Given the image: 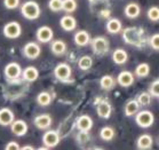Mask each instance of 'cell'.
Segmentation results:
<instances>
[{
    "label": "cell",
    "mask_w": 159,
    "mask_h": 150,
    "mask_svg": "<svg viewBox=\"0 0 159 150\" xmlns=\"http://www.w3.org/2000/svg\"><path fill=\"white\" fill-rule=\"evenodd\" d=\"M43 142L46 148H54L60 142V135L56 131H47L43 135Z\"/></svg>",
    "instance_id": "obj_10"
},
{
    "label": "cell",
    "mask_w": 159,
    "mask_h": 150,
    "mask_svg": "<svg viewBox=\"0 0 159 150\" xmlns=\"http://www.w3.org/2000/svg\"><path fill=\"white\" fill-rule=\"evenodd\" d=\"M23 54L25 56L26 59L29 60H34L37 59L40 55V47L39 45L36 44V43H28V44L23 47Z\"/></svg>",
    "instance_id": "obj_8"
},
{
    "label": "cell",
    "mask_w": 159,
    "mask_h": 150,
    "mask_svg": "<svg viewBox=\"0 0 159 150\" xmlns=\"http://www.w3.org/2000/svg\"><path fill=\"white\" fill-rule=\"evenodd\" d=\"M60 25L64 31H73L77 26L76 18L71 16V15H65L61 18L60 21Z\"/></svg>",
    "instance_id": "obj_14"
},
{
    "label": "cell",
    "mask_w": 159,
    "mask_h": 150,
    "mask_svg": "<svg viewBox=\"0 0 159 150\" xmlns=\"http://www.w3.org/2000/svg\"><path fill=\"white\" fill-rule=\"evenodd\" d=\"M93 66V59L88 56V55H85V56H81L78 61V66H79L81 70H88L92 68Z\"/></svg>",
    "instance_id": "obj_28"
},
{
    "label": "cell",
    "mask_w": 159,
    "mask_h": 150,
    "mask_svg": "<svg viewBox=\"0 0 159 150\" xmlns=\"http://www.w3.org/2000/svg\"><path fill=\"white\" fill-rule=\"evenodd\" d=\"M100 84H101V87L103 88V89H107V91H108V89H112V88L115 87V79H113L112 76L107 75V76H103V77L101 78Z\"/></svg>",
    "instance_id": "obj_27"
},
{
    "label": "cell",
    "mask_w": 159,
    "mask_h": 150,
    "mask_svg": "<svg viewBox=\"0 0 159 150\" xmlns=\"http://www.w3.org/2000/svg\"><path fill=\"white\" fill-rule=\"evenodd\" d=\"M6 149L7 150H18V149H21V147H20V144H18L17 142L11 141V142L6 146Z\"/></svg>",
    "instance_id": "obj_39"
},
{
    "label": "cell",
    "mask_w": 159,
    "mask_h": 150,
    "mask_svg": "<svg viewBox=\"0 0 159 150\" xmlns=\"http://www.w3.org/2000/svg\"><path fill=\"white\" fill-rule=\"evenodd\" d=\"M22 76H23V79L25 81L32 83V81L38 79L39 72H38L37 68H34V66H26L25 69H24V71L22 72Z\"/></svg>",
    "instance_id": "obj_20"
},
{
    "label": "cell",
    "mask_w": 159,
    "mask_h": 150,
    "mask_svg": "<svg viewBox=\"0 0 159 150\" xmlns=\"http://www.w3.org/2000/svg\"><path fill=\"white\" fill-rule=\"evenodd\" d=\"M107 30H108V32L112 33V34H116V33L120 32V30H121V22L118 18H110L107 22Z\"/></svg>",
    "instance_id": "obj_24"
},
{
    "label": "cell",
    "mask_w": 159,
    "mask_h": 150,
    "mask_svg": "<svg viewBox=\"0 0 159 150\" xmlns=\"http://www.w3.org/2000/svg\"><path fill=\"white\" fill-rule=\"evenodd\" d=\"M48 7L52 11H63V0H49Z\"/></svg>",
    "instance_id": "obj_33"
},
{
    "label": "cell",
    "mask_w": 159,
    "mask_h": 150,
    "mask_svg": "<svg viewBox=\"0 0 159 150\" xmlns=\"http://www.w3.org/2000/svg\"><path fill=\"white\" fill-rule=\"evenodd\" d=\"M112 60H113V62L116 63V64L121 66V64H125L127 62L128 54L123 48H117L116 51H113V53H112Z\"/></svg>",
    "instance_id": "obj_19"
},
{
    "label": "cell",
    "mask_w": 159,
    "mask_h": 150,
    "mask_svg": "<svg viewBox=\"0 0 159 150\" xmlns=\"http://www.w3.org/2000/svg\"><path fill=\"white\" fill-rule=\"evenodd\" d=\"M75 43H76L77 46H79V47H84V46H86L90 43V36L89 33L87 32V31H78L76 32L75 34Z\"/></svg>",
    "instance_id": "obj_17"
},
{
    "label": "cell",
    "mask_w": 159,
    "mask_h": 150,
    "mask_svg": "<svg viewBox=\"0 0 159 150\" xmlns=\"http://www.w3.org/2000/svg\"><path fill=\"white\" fill-rule=\"evenodd\" d=\"M77 139H78L79 142L85 143L89 140V135H88V133L87 132H83V131H80V133L78 134V136H77Z\"/></svg>",
    "instance_id": "obj_38"
},
{
    "label": "cell",
    "mask_w": 159,
    "mask_h": 150,
    "mask_svg": "<svg viewBox=\"0 0 159 150\" xmlns=\"http://www.w3.org/2000/svg\"><path fill=\"white\" fill-rule=\"evenodd\" d=\"M152 138L149 134H142L138 139V148L139 149H150L152 147Z\"/></svg>",
    "instance_id": "obj_25"
},
{
    "label": "cell",
    "mask_w": 159,
    "mask_h": 150,
    "mask_svg": "<svg viewBox=\"0 0 159 150\" xmlns=\"http://www.w3.org/2000/svg\"><path fill=\"white\" fill-rule=\"evenodd\" d=\"M21 149H33L31 146H25V147H23V148H21Z\"/></svg>",
    "instance_id": "obj_40"
},
{
    "label": "cell",
    "mask_w": 159,
    "mask_h": 150,
    "mask_svg": "<svg viewBox=\"0 0 159 150\" xmlns=\"http://www.w3.org/2000/svg\"><path fill=\"white\" fill-rule=\"evenodd\" d=\"M21 13L26 20H37L40 16V7L36 1H26L21 6Z\"/></svg>",
    "instance_id": "obj_2"
},
{
    "label": "cell",
    "mask_w": 159,
    "mask_h": 150,
    "mask_svg": "<svg viewBox=\"0 0 159 150\" xmlns=\"http://www.w3.org/2000/svg\"><path fill=\"white\" fill-rule=\"evenodd\" d=\"M149 92L152 96H156V98H159V79L155 80L150 85V88H149Z\"/></svg>",
    "instance_id": "obj_35"
},
{
    "label": "cell",
    "mask_w": 159,
    "mask_h": 150,
    "mask_svg": "<svg viewBox=\"0 0 159 150\" xmlns=\"http://www.w3.org/2000/svg\"><path fill=\"white\" fill-rule=\"evenodd\" d=\"M123 39L125 43L128 45H133V46H142L144 43L143 39V30L140 28H126L123 31Z\"/></svg>",
    "instance_id": "obj_1"
},
{
    "label": "cell",
    "mask_w": 159,
    "mask_h": 150,
    "mask_svg": "<svg viewBox=\"0 0 159 150\" xmlns=\"http://www.w3.org/2000/svg\"><path fill=\"white\" fill-rule=\"evenodd\" d=\"M4 5L7 9H15L20 6V0H4Z\"/></svg>",
    "instance_id": "obj_37"
},
{
    "label": "cell",
    "mask_w": 159,
    "mask_h": 150,
    "mask_svg": "<svg viewBox=\"0 0 159 150\" xmlns=\"http://www.w3.org/2000/svg\"><path fill=\"white\" fill-rule=\"evenodd\" d=\"M92 49L96 55H105L109 51V41L104 37H95L90 41Z\"/></svg>",
    "instance_id": "obj_3"
},
{
    "label": "cell",
    "mask_w": 159,
    "mask_h": 150,
    "mask_svg": "<svg viewBox=\"0 0 159 150\" xmlns=\"http://www.w3.org/2000/svg\"><path fill=\"white\" fill-rule=\"evenodd\" d=\"M135 120L138 123V125L140 127L147 128L150 127L153 121H155V116L151 111H148V110H143V111H140L136 114V117H135Z\"/></svg>",
    "instance_id": "obj_5"
},
{
    "label": "cell",
    "mask_w": 159,
    "mask_h": 150,
    "mask_svg": "<svg viewBox=\"0 0 159 150\" xmlns=\"http://www.w3.org/2000/svg\"><path fill=\"white\" fill-rule=\"evenodd\" d=\"M141 13V9H140V6L135 2H130L125 7V15H126L128 18H136Z\"/></svg>",
    "instance_id": "obj_22"
},
{
    "label": "cell",
    "mask_w": 159,
    "mask_h": 150,
    "mask_svg": "<svg viewBox=\"0 0 159 150\" xmlns=\"http://www.w3.org/2000/svg\"><path fill=\"white\" fill-rule=\"evenodd\" d=\"M149 44L153 49L156 51H159V33H156L149 39Z\"/></svg>",
    "instance_id": "obj_36"
},
{
    "label": "cell",
    "mask_w": 159,
    "mask_h": 150,
    "mask_svg": "<svg viewBox=\"0 0 159 150\" xmlns=\"http://www.w3.org/2000/svg\"><path fill=\"white\" fill-rule=\"evenodd\" d=\"M11 133L14 135L23 136L25 135L26 132H28V124L24 120H22V119L14 120L11 124Z\"/></svg>",
    "instance_id": "obj_11"
},
{
    "label": "cell",
    "mask_w": 159,
    "mask_h": 150,
    "mask_svg": "<svg viewBox=\"0 0 159 150\" xmlns=\"http://www.w3.org/2000/svg\"><path fill=\"white\" fill-rule=\"evenodd\" d=\"M14 120V114L11 109H8V108H1L0 109V125L8 126Z\"/></svg>",
    "instance_id": "obj_15"
},
{
    "label": "cell",
    "mask_w": 159,
    "mask_h": 150,
    "mask_svg": "<svg viewBox=\"0 0 159 150\" xmlns=\"http://www.w3.org/2000/svg\"><path fill=\"white\" fill-rule=\"evenodd\" d=\"M88 1H90V2L93 4V2H98V1H100V0H88Z\"/></svg>",
    "instance_id": "obj_41"
},
{
    "label": "cell",
    "mask_w": 159,
    "mask_h": 150,
    "mask_svg": "<svg viewBox=\"0 0 159 150\" xmlns=\"http://www.w3.org/2000/svg\"><path fill=\"white\" fill-rule=\"evenodd\" d=\"M51 49L54 55L61 56L66 52V45L63 40H54L51 45Z\"/></svg>",
    "instance_id": "obj_21"
},
{
    "label": "cell",
    "mask_w": 159,
    "mask_h": 150,
    "mask_svg": "<svg viewBox=\"0 0 159 150\" xmlns=\"http://www.w3.org/2000/svg\"><path fill=\"white\" fill-rule=\"evenodd\" d=\"M100 136H101L102 140H104V141H110V140L113 139V136H115V131H113V128L110 127V126H105L103 127L100 131Z\"/></svg>",
    "instance_id": "obj_29"
},
{
    "label": "cell",
    "mask_w": 159,
    "mask_h": 150,
    "mask_svg": "<svg viewBox=\"0 0 159 150\" xmlns=\"http://www.w3.org/2000/svg\"><path fill=\"white\" fill-rule=\"evenodd\" d=\"M37 102L41 107H47L52 102V95L48 92H41L37 96Z\"/></svg>",
    "instance_id": "obj_26"
},
{
    "label": "cell",
    "mask_w": 159,
    "mask_h": 150,
    "mask_svg": "<svg viewBox=\"0 0 159 150\" xmlns=\"http://www.w3.org/2000/svg\"><path fill=\"white\" fill-rule=\"evenodd\" d=\"M5 77L7 78L9 81H16L18 78L21 77L22 75V68L21 66L16 62H11L8 63L7 66H5Z\"/></svg>",
    "instance_id": "obj_4"
},
{
    "label": "cell",
    "mask_w": 159,
    "mask_h": 150,
    "mask_svg": "<svg viewBox=\"0 0 159 150\" xmlns=\"http://www.w3.org/2000/svg\"><path fill=\"white\" fill-rule=\"evenodd\" d=\"M34 126L39 130H46L52 125V117L47 114H43V115H39L34 118Z\"/></svg>",
    "instance_id": "obj_13"
},
{
    "label": "cell",
    "mask_w": 159,
    "mask_h": 150,
    "mask_svg": "<svg viewBox=\"0 0 159 150\" xmlns=\"http://www.w3.org/2000/svg\"><path fill=\"white\" fill-rule=\"evenodd\" d=\"M151 98L152 95L150 94V92H143L140 95H138V102L140 103V106H148L151 102Z\"/></svg>",
    "instance_id": "obj_31"
},
{
    "label": "cell",
    "mask_w": 159,
    "mask_h": 150,
    "mask_svg": "<svg viewBox=\"0 0 159 150\" xmlns=\"http://www.w3.org/2000/svg\"><path fill=\"white\" fill-rule=\"evenodd\" d=\"M96 111H98V115L103 119H108L111 115V104L108 102V101H101V102L98 104V108H96Z\"/></svg>",
    "instance_id": "obj_18"
},
{
    "label": "cell",
    "mask_w": 159,
    "mask_h": 150,
    "mask_svg": "<svg viewBox=\"0 0 159 150\" xmlns=\"http://www.w3.org/2000/svg\"><path fill=\"white\" fill-rule=\"evenodd\" d=\"M4 34L5 37H7L9 39H16L21 36L22 33V28L20 25V23L17 22H9L4 26Z\"/></svg>",
    "instance_id": "obj_7"
},
{
    "label": "cell",
    "mask_w": 159,
    "mask_h": 150,
    "mask_svg": "<svg viewBox=\"0 0 159 150\" xmlns=\"http://www.w3.org/2000/svg\"><path fill=\"white\" fill-rule=\"evenodd\" d=\"M148 18L152 22L159 21V7H151L148 11Z\"/></svg>",
    "instance_id": "obj_34"
},
{
    "label": "cell",
    "mask_w": 159,
    "mask_h": 150,
    "mask_svg": "<svg viewBox=\"0 0 159 150\" xmlns=\"http://www.w3.org/2000/svg\"><path fill=\"white\" fill-rule=\"evenodd\" d=\"M76 124L79 131L89 132L90 130H92V127H93V119H92L88 115H83V116L78 117Z\"/></svg>",
    "instance_id": "obj_12"
},
{
    "label": "cell",
    "mask_w": 159,
    "mask_h": 150,
    "mask_svg": "<svg viewBox=\"0 0 159 150\" xmlns=\"http://www.w3.org/2000/svg\"><path fill=\"white\" fill-rule=\"evenodd\" d=\"M149 72H150V66H149V64H147V63L139 64V66H136V69H135V75L140 78L147 77L149 75Z\"/></svg>",
    "instance_id": "obj_30"
},
{
    "label": "cell",
    "mask_w": 159,
    "mask_h": 150,
    "mask_svg": "<svg viewBox=\"0 0 159 150\" xmlns=\"http://www.w3.org/2000/svg\"><path fill=\"white\" fill-rule=\"evenodd\" d=\"M71 73H72V70H71V66L66 63H60L55 66L54 69V75L55 77L57 78L58 80L62 81H66L71 77Z\"/></svg>",
    "instance_id": "obj_6"
},
{
    "label": "cell",
    "mask_w": 159,
    "mask_h": 150,
    "mask_svg": "<svg viewBox=\"0 0 159 150\" xmlns=\"http://www.w3.org/2000/svg\"><path fill=\"white\" fill-rule=\"evenodd\" d=\"M77 9L76 0H63V11L66 13H73Z\"/></svg>",
    "instance_id": "obj_32"
},
{
    "label": "cell",
    "mask_w": 159,
    "mask_h": 150,
    "mask_svg": "<svg viewBox=\"0 0 159 150\" xmlns=\"http://www.w3.org/2000/svg\"><path fill=\"white\" fill-rule=\"evenodd\" d=\"M118 84L123 87H129L130 85H133L134 83V76L133 73L129 72V71H121V72L118 75Z\"/></svg>",
    "instance_id": "obj_16"
},
{
    "label": "cell",
    "mask_w": 159,
    "mask_h": 150,
    "mask_svg": "<svg viewBox=\"0 0 159 150\" xmlns=\"http://www.w3.org/2000/svg\"><path fill=\"white\" fill-rule=\"evenodd\" d=\"M36 37L38 41L40 43H49V41L53 39V37H54V32H53V30L49 28V26H40L39 29L37 30V33H36Z\"/></svg>",
    "instance_id": "obj_9"
},
{
    "label": "cell",
    "mask_w": 159,
    "mask_h": 150,
    "mask_svg": "<svg viewBox=\"0 0 159 150\" xmlns=\"http://www.w3.org/2000/svg\"><path fill=\"white\" fill-rule=\"evenodd\" d=\"M140 103L138 102V100H130L126 103L125 106V115L130 117L133 115H136L139 112V108H140Z\"/></svg>",
    "instance_id": "obj_23"
}]
</instances>
